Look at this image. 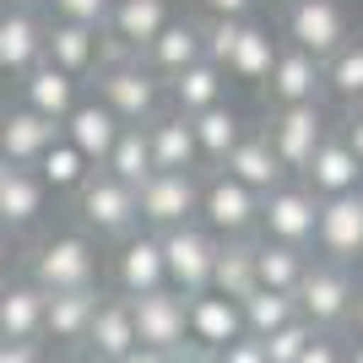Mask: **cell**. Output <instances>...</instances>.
Returning <instances> with one entry per match:
<instances>
[{"mask_svg":"<svg viewBox=\"0 0 363 363\" xmlns=\"http://www.w3.org/2000/svg\"><path fill=\"white\" fill-rule=\"evenodd\" d=\"M201 223L212 228L217 239H250L260 228V196L250 184H239L233 174H212L201 184Z\"/></svg>","mask_w":363,"mask_h":363,"instance_id":"cell-8","label":"cell"},{"mask_svg":"<svg viewBox=\"0 0 363 363\" xmlns=\"http://www.w3.org/2000/svg\"><path fill=\"white\" fill-rule=\"evenodd\" d=\"M168 0H108V16H104V28H108V38H120L125 49H147L157 33H163V22H168Z\"/></svg>","mask_w":363,"mask_h":363,"instance_id":"cell-27","label":"cell"},{"mask_svg":"<svg viewBox=\"0 0 363 363\" xmlns=\"http://www.w3.org/2000/svg\"><path fill=\"white\" fill-rule=\"evenodd\" d=\"M6 272H11V233L0 228V288H6Z\"/></svg>","mask_w":363,"mask_h":363,"instance_id":"cell-47","label":"cell"},{"mask_svg":"<svg viewBox=\"0 0 363 363\" xmlns=\"http://www.w3.org/2000/svg\"><path fill=\"white\" fill-rule=\"evenodd\" d=\"M136 347V315H130V298L125 293H114V298H98V315H92L87 325V342H82V352H92L98 363H114L125 358V352Z\"/></svg>","mask_w":363,"mask_h":363,"instance_id":"cell-20","label":"cell"},{"mask_svg":"<svg viewBox=\"0 0 363 363\" xmlns=\"http://www.w3.org/2000/svg\"><path fill=\"white\" fill-rule=\"evenodd\" d=\"M315 217H320V196L303 179H282L277 190L260 196V239L309 250L315 244Z\"/></svg>","mask_w":363,"mask_h":363,"instance_id":"cell-7","label":"cell"},{"mask_svg":"<svg viewBox=\"0 0 363 363\" xmlns=\"http://www.w3.org/2000/svg\"><path fill=\"white\" fill-rule=\"evenodd\" d=\"M266 92H272V108L277 104H320V92H325V71L309 49H293L282 44L272 60V76H266Z\"/></svg>","mask_w":363,"mask_h":363,"instance_id":"cell-18","label":"cell"},{"mask_svg":"<svg viewBox=\"0 0 363 363\" xmlns=\"http://www.w3.org/2000/svg\"><path fill=\"white\" fill-rule=\"evenodd\" d=\"M60 22H87V28H104L108 16V0H49Z\"/></svg>","mask_w":363,"mask_h":363,"instance_id":"cell-40","label":"cell"},{"mask_svg":"<svg viewBox=\"0 0 363 363\" xmlns=\"http://www.w3.org/2000/svg\"><path fill=\"white\" fill-rule=\"evenodd\" d=\"M239 320H244V336H272L288 320H298V298L277 293V288H255V293L239 298Z\"/></svg>","mask_w":363,"mask_h":363,"instance_id":"cell-35","label":"cell"},{"mask_svg":"<svg viewBox=\"0 0 363 363\" xmlns=\"http://www.w3.org/2000/svg\"><path fill=\"white\" fill-rule=\"evenodd\" d=\"M184 325H190V352L212 358L217 347H228L233 336H244V320H239V298H223V293H190L184 303Z\"/></svg>","mask_w":363,"mask_h":363,"instance_id":"cell-13","label":"cell"},{"mask_svg":"<svg viewBox=\"0 0 363 363\" xmlns=\"http://www.w3.org/2000/svg\"><path fill=\"white\" fill-rule=\"evenodd\" d=\"M44 298L38 282H6L0 288V342H44Z\"/></svg>","mask_w":363,"mask_h":363,"instance_id":"cell-25","label":"cell"},{"mask_svg":"<svg viewBox=\"0 0 363 363\" xmlns=\"http://www.w3.org/2000/svg\"><path fill=\"white\" fill-rule=\"evenodd\" d=\"M325 130H331V120H325L320 104H277L272 120H266V141H272L277 163L288 168V174H298L309 163V152L320 147Z\"/></svg>","mask_w":363,"mask_h":363,"instance_id":"cell-10","label":"cell"},{"mask_svg":"<svg viewBox=\"0 0 363 363\" xmlns=\"http://www.w3.org/2000/svg\"><path fill=\"white\" fill-rule=\"evenodd\" d=\"M212 363H266V347H260L255 336H233L228 347L212 352Z\"/></svg>","mask_w":363,"mask_h":363,"instance_id":"cell-41","label":"cell"},{"mask_svg":"<svg viewBox=\"0 0 363 363\" xmlns=\"http://www.w3.org/2000/svg\"><path fill=\"white\" fill-rule=\"evenodd\" d=\"M298 179L309 184L320 201L325 196H347V190H363V163L352 157V147L336 136V130H325L320 147L309 152V163L298 168Z\"/></svg>","mask_w":363,"mask_h":363,"instance_id":"cell-14","label":"cell"},{"mask_svg":"<svg viewBox=\"0 0 363 363\" xmlns=\"http://www.w3.org/2000/svg\"><path fill=\"white\" fill-rule=\"evenodd\" d=\"M157 244H163V272H168V288L174 293H206L212 288V260H217V233L201 217H190V223L179 228H163L157 233Z\"/></svg>","mask_w":363,"mask_h":363,"instance_id":"cell-2","label":"cell"},{"mask_svg":"<svg viewBox=\"0 0 363 363\" xmlns=\"http://www.w3.org/2000/svg\"><path fill=\"white\" fill-rule=\"evenodd\" d=\"M98 168H108L114 179L125 184H141L152 174V147H147V125H120V136H114V147H108V157Z\"/></svg>","mask_w":363,"mask_h":363,"instance_id":"cell-36","label":"cell"},{"mask_svg":"<svg viewBox=\"0 0 363 363\" xmlns=\"http://www.w3.org/2000/svg\"><path fill=\"white\" fill-rule=\"evenodd\" d=\"M336 136L347 141V147H352V157L363 163V104H352V108H347V120L336 125Z\"/></svg>","mask_w":363,"mask_h":363,"instance_id":"cell-43","label":"cell"},{"mask_svg":"<svg viewBox=\"0 0 363 363\" xmlns=\"http://www.w3.org/2000/svg\"><path fill=\"white\" fill-rule=\"evenodd\" d=\"M44 201H49V184L38 179V168L0 157V228H6V233L33 228L44 217Z\"/></svg>","mask_w":363,"mask_h":363,"instance_id":"cell-17","label":"cell"},{"mask_svg":"<svg viewBox=\"0 0 363 363\" xmlns=\"http://www.w3.org/2000/svg\"><path fill=\"white\" fill-rule=\"evenodd\" d=\"M76 82H82V76H71V71H60V65L38 60L33 71H22V104L38 108V114H49V120H65V114L82 104Z\"/></svg>","mask_w":363,"mask_h":363,"instance_id":"cell-29","label":"cell"},{"mask_svg":"<svg viewBox=\"0 0 363 363\" xmlns=\"http://www.w3.org/2000/svg\"><path fill=\"white\" fill-rule=\"evenodd\" d=\"M0 6H11V11H33L38 0H0Z\"/></svg>","mask_w":363,"mask_h":363,"instance_id":"cell-51","label":"cell"},{"mask_svg":"<svg viewBox=\"0 0 363 363\" xmlns=\"http://www.w3.org/2000/svg\"><path fill=\"white\" fill-rule=\"evenodd\" d=\"M201 6H206V16H250L255 0H201Z\"/></svg>","mask_w":363,"mask_h":363,"instance_id":"cell-46","label":"cell"},{"mask_svg":"<svg viewBox=\"0 0 363 363\" xmlns=\"http://www.w3.org/2000/svg\"><path fill=\"white\" fill-rule=\"evenodd\" d=\"M347 325L363 336V282H358V293H352V315H347Z\"/></svg>","mask_w":363,"mask_h":363,"instance_id":"cell-48","label":"cell"},{"mask_svg":"<svg viewBox=\"0 0 363 363\" xmlns=\"http://www.w3.org/2000/svg\"><path fill=\"white\" fill-rule=\"evenodd\" d=\"M212 293H223V298H244V293H255V250H250V239H217Z\"/></svg>","mask_w":363,"mask_h":363,"instance_id":"cell-34","label":"cell"},{"mask_svg":"<svg viewBox=\"0 0 363 363\" xmlns=\"http://www.w3.org/2000/svg\"><path fill=\"white\" fill-rule=\"evenodd\" d=\"M277 49H282V44L272 38V28H260V22H250V16H244V22H239V38H233V49H228V60H223V71L233 76V82L266 87Z\"/></svg>","mask_w":363,"mask_h":363,"instance_id":"cell-28","label":"cell"},{"mask_svg":"<svg viewBox=\"0 0 363 363\" xmlns=\"http://www.w3.org/2000/svg\"><path fill=\"white\" fill-rule=\"evenodd\" d=\"M320 260H363V190H347V196H325L315 217V244Z\"/></svg>","mask_w":363,"mask_h":363,"instance_id":"cell-11","label":"cell"},{"mask_svg":"<svg viewBox=\"0 0 363 363\" xmlns=\"http://www.w3.org/2000/svg\"><path fill=\"white\" fill-rule=\"evenodd\" d=\"M320 71H325V92L331 98H342L347 108L363 104V38H347L336 55H325Z\"/></svg>","mask_w":363,"mask_h":363,"instance_id":"cell-37","label":"cell"},{"mask_svg":"<svg viewBox=\"0 0 363 363\" xmlns=\"http://www.w3.org/2000/svg\"><path fill=\"white\" fill-rule=\"evenodd\" d=\"M28 282L44 293H71V288H98V244L87 233H55L38 244Z\"/></svg>","mask_w":363,"mask_h":363,"instance_id":"cell-5","label":"cell"},{"mask_svg":"<svg viewBox=\"0 0 363 363\" xmlns=\"http://www.w3.org/2000/svg\"><path fill=\"white\" fill-rule=\"evenodd\" d=\"M136 212H141V228H152V233L190 223L201 212L196 168H152L147 179L136 184Z\"/></svg>","mask_w":363,"mask_h":363,"instance_id":"cell-4","label":"cell"},{"mask_svg":"<svg viewBox=\"0 0 363 363\" xmlns=\"http://www.w3.org/2000/svg\"><path fill=\"white\" fill-rule=\"evenodd\" d=\"M184 293L174 288H152L130 298V315H136V342L141 347H163V352H179L190 358V325H184Z\"/></svg>","mask_w":363,"mask_h":363,"instance_id":"cell-9","label":"cell"},{"mask_svg":"<svg viewBox=\"0 0 363 363\" xmlns=\"http://www.w3.org/2000/svg\"><path fill=\"white\" fill-rule=\"evenodd\" d=\"M33 168H38V179H44L49 190H76V184H82V179L92 174V163H87V157H82V152H76L65 136L55 141V147H49V152H44V157H38Z\"/></svg>","mask_w":363,"mask_h":363,"instance_id":"cell-38","label":"cell"},{"mask_svg":"<svg viewBox=\"0 0 363 363\" xmlns=\"http://www.w3.org/2000/svg\"><path fill=\"white\" fill-rule=\"evenodd\" d=\"M60 141V120H49V114H38V108L16 104L0 114V157L6 163H38L49 147Z\"/></svg>","mask_w":363,"mask_h":363,"instance_id":"cell-16","label":"cell"},{"mask_svg":"<svg viewBox=\"0 0 363 363\" xmlns=\"http://www.w3.org/2000/svg\"><path fill=\"white\" fill-rule=\"evenodd\" d=\"M98 49H104V28H87V22H49L44 28V60L60 65L71 76H87L98 65Z\"/></svg>","mask_w":363,"mask_h":363,"instance_id":"cell-24","label":"cell"},{"mask_svg":"<svg viewBox=\"0 0 363 363\" xmlns=\"http://www.w3.org/2000/svg\"><path fill=\"white\" fill-rule=\"evenodd\" d=\"M298 363H342V347H336V336L315 331V342L298 352Z\"/></svg>","mask_w":363,"mask_h":363,"instance_id":"cell-42","label":"cell"},{"mask_svg":"<svg viewBox=\"0 0 363 363\" xmlns=\"http://www.w3.org/2000/svg\"><path fill=\"white\" fill-rule=\"evenodd\" d=\"M163 87H168V104L179 108V114H201V108L223 104L228 71H223V65H212V60H196V65H184L179 76H168Z\"/></svg>","mask_w":363,"mask_h":363,"instance_id":"cell-31","label":"cell"},{"mask_svg":"<svg viewBox=\"0 0 363 363\" xmlns=\"http://www.w3.org/2000/svg\"><path fill=\"white\" fill-rule=\"evenodd\" d=\"M190 130H196V147H201V163H223L228 147L244 136V120H239V108H228L212 104V108H201V114H190Z\"/></svg>","mask_w":363,"mask_h":363,"instance_id":"cell-33","label":"cell"},{"mask_svg":"<svg viewBox=\"0 0 363 363\" xmlns=\"http://www.w3.org/2000/svg\"><path fill=\"white\" fill-rule=\"evenodd\" d=\"M347 11L342 0H288V44L293 49H309L315 60L336 55L347 44Z\"/></svg>","mask_w":363,"mask_h":363,"instance_id":"cell-12","label":"cell"},{"mask_svg":"<svg viewBox=\"0 0 363 363\" xmlns=\"http://www.w3.org/2000/svg\"><path fill=\"white\" fill-rule=\"evenodd\" d=\"M76 212L92 233H108V239H125L141 228V212H136V184L114 179L108 168H92L87 179L76 184Z\"/></svg>","mask_w":363,"mask_h":363,"instance_id":"cell-6","label":"cell"},{"mask_svg":"<svg viewBox=\"0 0 363 363\" xmlns=\"http://www.w3.org/2000/svg\"><path fill=\"white\" fill-rule=\"evenodd\" d=\"M120 125H125V120L104 104V98H92V104H76L71 114L60 120V136L71 141L87 163H104L108 147H114V136H120Z\"/></svg>","mask_w":363,"mask_h":363,"instance_id":"cell-22","label":"cell"},{"mask_svg":"<svg viewBox=\"0 0 363 363\" xmlns=\"http://www.w3.org/2000/svg\"><path fill=\"white\" fill-rule=\"evenodd\" d=\"M260 347H266V363H298V352L309 347V342H315V325H309V320H288V325H282V331H272V336H255Z\"/></svg>","mask_w":363,"mask_h":363,"instance_id":"cell-39","label":"cell"},{"mask_svg":"<svg viewBox=\"0 0 363 363\" xmlns=\"http://www.w3.org/2000/svg\"><path fill=\"white\" fill-rule=\"evenodd\" d=\"M342 363H363V336H358V342H352L347 352H342Z\"/></svg>","mask_w":363,"mask_h":363,"instance_id":"cell-49","label":"cell"},{"mask_svg":"<svg viewBox=\"0 0 363 363\" xmlns=\"http://www.w3.org/2000/svg\"><path fill=\"white\" fill-rule=\"evenodd\" d=\"M114 282H120L125 298L136 293H152V288H168V272H163V244L152 228H136L120 239V255H114Z\"/></svg>","mask_w":363,"mask_h":363,"instance_id":"cell-15","label":"cell"},{"mask_svg":"<svg viewBox=\"0 0 363 363\" xmlns=\"http://www.w3.org/2000/svg\"><path fill=\"white\" fill-rule=\"evenodd\" d=\"M98 98H104L125 125H147L163 104V76H152L141 55H120V60L98 65Z\"/></svg>","mask_w":363,"mask_h":363,"instance_id":"cell-3","label":"cell"},{"mask_svg":"<svg viewBox=\"0 0 363 363\" xmlns=\"http://www.w3.org/2000/svg\"><path fill=\"white\" fill-rule=\"evenodd\" d=\"M44 60V22L33 11H0V71L6 76H22Z\"/></svg>","mask_w":363,"mask_h":363,"instance_id":"cell-30","label":"cell"},{"mask_svg":"<svg viewBox=\"0 0 363 363\" xmlns=\"http://www.w3.org/2000/svg\"><path fill=\"white\" fill-rule=\"evenodd\" d=\"M147 147H152V168H201V147L190 130V114L168 108L147 120Z\"/></svg>","mask_w":363,"mask_h":363,"instance_id":"cell-26","label":"cell"},{"mask_svg":"<svg viewBox=\"0 0 363 363\" xmlns=\"http://www.w3.org/2000/svg\"><path fill=\"white\" fill-rule=\"evenodd\" d=\"M114 363H190V358H179V352H163V347H130L125 358H114Z\"/></svg>","mask_w":363,"mask_h":363,"instance_id":"cell-45","label":"cell"},{"mask_svg":"<svg viewBox=\"0 0 363 363\" xmlns=\"http://www.w3.org/2000/svg\"><path fill=\"white\" fill-rule=\"evenodd\" d=\"M0 363H44V342H0Z\"/></svg>","mask_w":363,"mask_h":363,"instance_id":"cell-44","label":"cell"},{"mask_svg":"<svg viewBox=\"0 0 363 363\" xmlns=\"http://www.w3.org/2000/svg\"><path fill=\"white\" fill-rule=\"evenodd\" d=\"M60 363H98V358H92V352H82V347H71V352H65Z\"/></svg>","mask_w":363,"mask_h":363,"instance_id":"cell-50","label":"cell"},{"mask_svg":"<svg viewBox=\"0 0 363 363\" xmlns=\"http://www.w3.org/2000/svg\"><path fill=\"white\" fill-rule=\"evenodd\" d=\"M352 293H358L352 266H342V260H320V255H315L309 266H303L293 298H298V315L309 320L315 331H331V325H347Z\"/></svg>","mask_w":363,"mask_h":363,"instance_id":"cell-1","label":"cell"},{"mask_svg":"<svg viewBox=\"0 0 363 363\" xmlns=\"http://www.w3.org/2000/svg\"><path fill=\"white\" fill-rule=\"evenodd\" d=\"M98 298H104L98 288L49 293V298H44V342H55V347H65V352L82 347V342H87L92 315H98Z\"/></svg>","mask_w":363,"mask_h":363,"instance_id":"cell-19","label":"cell"},{"mask_svg":"<svg viewBox=\"0 0 363 363\" xmlns=\"http://www.w3.org/2000/svg\"><path fill=\"white\" fill-rule=\"evenodd\" d=\"M141 60H147V71H152V76H163V82H168V76H179L184 65L206 60V49H201V22L168 16L163 33H157V38L141 49Z\"/></svg>","mask_w":363,"mask_h":363,"instance_id":"cell-23","label":"cell"},{"mask_svg":"<svg viewBox=\"0 0 363 363\" xmlns=\"http://www.w3.org/2000/svg\"><path fill=\"white\" fill-rule=\"evenodd\" d=\"M223 174H233L239 184H250L255 196H266V190H277V184L288 179V168L277 163V152H272V141H266V130H244V136L228 147Z\"/></svg>","mask_w":363,"mask_h":363,"instance_id":"cell-21","label":"cell"},{"mask_svg":"<svg viewBox=\"0 0 363 363\" xmlns=\"http://www.w3.org/2000/svg\"><path fill=\"white\" fill-rule=\"evenodd\" d=\"M250 250H255V288H277V293L298 288L309 250H293V244H277V239H250Z\"/></svg>","mask_w":363,"mask_h":363,"instance_id":"cell-32","label":"cell"}]
</instances>
